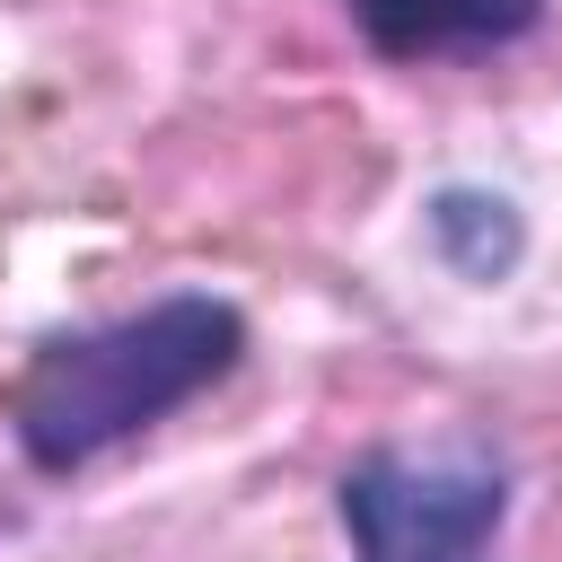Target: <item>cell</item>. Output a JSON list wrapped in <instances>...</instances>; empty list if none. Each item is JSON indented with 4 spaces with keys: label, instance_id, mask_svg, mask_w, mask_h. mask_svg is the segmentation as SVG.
Segmentation results:
<instances>
[{
    "label": "cell",
    "instance_id": "1",
    "mask_svg": "<svg viewBox=\"0 0 562 562\" xmlns=\"http://www.w3.org/2000/svg\"><path fill=\"white\" fill-rule=\"evenodd\" d=\"M246 360V307L220 290H167L132 316L44 334L9 378V439L35 474H88Z\"/></svg>",
    "mask_w": 562,
    "mask_h": 562
},
{
    "label": "cell",
    "instance_id": "2",
    "mask_svg": "<svg viewBox=\"0 0 562 562\" xmlns=\"http://www.w3.org/2000/svg\"><path fill=\"white\" fill-rule=\"evenodd\" d=\"M351 562H474L509 527V465L483 439L369 448L334 483Z\"/></svg>",
    "mask_w": 562,
    "mask_h": 562
},
{
    "label": "cell",
    "instance_id": "3",
    "mask_svg": "<svg viewBox=\"0 0 562 562\" xmlns=\"http://www.w3.org/2000/svg\"><path fill=\"white\" fill-rule=\"evenodd\" d=\"M342 18L378 61L422 70V61H474L536 35L544 0H342Z\"/></svg>",
    "mask_w": 562,
    "mask_h": 562
},
{
    "label": "cell",
    "instance_id": "4",
    "mask_svg": "<svg viewBox=\"0 0 562 562\" xmlns=\"http://www.w3.org/2000/svg\"><path fill=\"white\" fill-rule=\"evenodd\" d=\"M422 237H430V255H439L457 281H474V290L509 281L518 255H527V220H518V202L492 193V184H439V193L422 202Z\"/></svg>",
    "mask_w": 562,
    "mask_h": 562
}]
</instances>
